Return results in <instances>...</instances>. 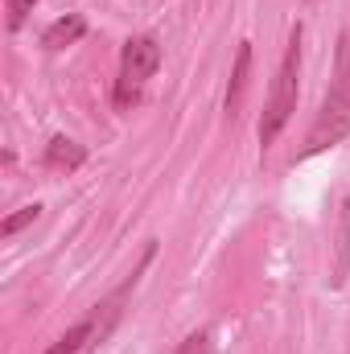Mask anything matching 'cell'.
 I'll return each instance as SVG.
<instances>
[{"label": "cell", "mask_w": 350, "mask_h": 354, "mask_svg": "<svg viewBox=\"0 0 350 354\" xmlns=\"http://www.w3.org/2000/svg\"><path fill=\"white\" fill-rule=\"evenodd\" d=\"M301 37H305V29H301V21H297L293 33H288L284 58H280V66H276L272 91H268V99H264L260 124H256L260 149H272V145H276V136L284 132V124H288L293 111H297V95H301Z\"/></svg>", "instance_id": "cell-1"}, {"label": "cell", "mask_w": 350, "mask_h": 354, "mask_svg": "<svg viewBox=\"0 0 350 354\" xmlns=\"http://www.w3.org/2000/svg\"><path fill=\"white\" fill-rule=\"evenodd\" d=\"M157 66H161V41L153 33H136V37L124 41V50H120V75H116V91H111L116 111H132L140 103L149 79L157 75Z\"/></svg>", "instance_id": "cell-2"}, {"label": "cell", "mask_w": 350, "mask_h": 354, "mask_svg": "<svg viewBox=\"0 0 350 354\" xmlns=\"http://www.w3.org/2000/svg\"><path fill=\"white\" fill-rule=\"evenodd\" d=\"M347 132H350V111H342L338 103L326 99L322 111H317V120H313V128H309V136H305V153L301 157H313L322 149H334Z\"/></svg>", "instance_id": "cell-3"}, {"label": "cell", "mask_w": 350, "mask_h": 354, "mask_svg": "<svg viewBox=\"0 0 350 354\" xmlns=\"http://www.w3.org/2000/svg\"><path fill=\"white\" fill-rule=\"evenodd\" d=\"M83 33H87V17H83V12H66V17H58V21L42 33V46H46L50 54H58V50H66V46H79Z\"/></svg>", "instance_id": "cell-4"}, {"label": "cell", "mask_w": 350, "mask_h": 354, "mask_svg": "<svg viewBox=\"0 0 350 354\" xmlns=\"http://www.w3.org/2000/svg\"><path fill=\"white\" fill-rule=\"evenodd\" d=\"M330 103H338L350 111V25L338 33V50H334V83H330Z\"/></svg>", "instance_id": "cell-5"}, {"label": "cell", "mask_w": 350, "mask_h": 354, "mask_svg": "<svg viewBox=\"0 0 350 354\" xmlns=\"http://www.w3.org/2000/svg\"><path fill=\"white\" fill-rule=\"evenodd\" d=\"M83 161H87V149H83L79 140H71V136H54V140L46 145V165H50V169L75 174Z\"/></svg>", "instance_id": "cell-6"}, {"label": "cell", "mask_w": 350, "mask_h": 354, "mask_svg": "<svg viewBox=\"0 0 350 354\" xmlns=\"http://www.w3.org/2000/svg\"><path fill=\"white\" fill-rule=\"evenodd\" d=\"M248 71H252V41H239V50H235V71H231V83H227V111H231V115H235V107H239V99H243Z\"/></svg>", "instance_id": "cell-7"}, {"label": "cell", "mask_w": 350, "mask_h": 354, "mask_svg": "<svg viewBox=\"0 0 350 354\" xmlns=\"http://www.w3.org/2000/svg\"><path fill=\"white\" fill-rule=\"evenodd\" d=\"M347 272H350V189H347V198H342V223H338V264H334L330 284L338 288V284L347 280Z\"/></svg>", "instance_id": "cell-8"}, {"label": "cell", "mask_w": 350, "mask_h": 354, "mask_svg": "<svg viewBox=\"0 0 350 354\" xmlns=\"http://www.w3.org/2000/svg\"><path fill=\"white\" fill-rule=\"evenodd\" d=\"M87 342H95V322H91V317H83L79 326H71V330H66V334H62V338H58V342H54L46 354H79Z\"/></svg>", "instance_id": "cell-9"}, {"label": "cell", "mask_w": 350, "mask_h": 354, "mask_svg": "<svg viewBox=\"0 0 350 354\" xmlns=\"http://www.w3.org/2000/svg\"><path fill=\"white\" fill-rule=\"evenodd\" d=\"M37 214H42V206H21L17 214H8V218L0 223V239H12V235H17L21 227H29V223H33Z\"/></svg>", "instance_id": "cell-10"}, {"label": "cell", "mask_w": 350, "mask_h": 354, "mask_svg": "<svg viewBox=\"0 0 350 354\" xmlns=\"http://www.w3.org/2000/svg\"><path fill=\"white\" fill-rule=\"evenodd\" d=\"M33 4H37V0H4V8H8V33H17V29L29 21Z\"/></svg>", "instance_id": "cell-11"}, {"label": "cell", "mask_w": 350, "mask_h": 354, "mask_svg": "<svg viewBox=\"0 0 350 354\" xmlns=\"http://www.w3.org/2000/svg\"><path fill=\"white\" fill-rule=\"evenodd\" d=\"M177 354H219V351H214V338H210L206 330H198V334H190V338L177 346Z\"/></svg>", "instance_id": "cell-12"}]
</instances>
